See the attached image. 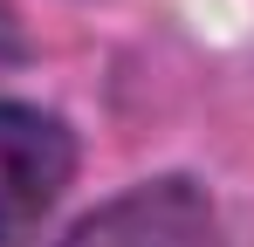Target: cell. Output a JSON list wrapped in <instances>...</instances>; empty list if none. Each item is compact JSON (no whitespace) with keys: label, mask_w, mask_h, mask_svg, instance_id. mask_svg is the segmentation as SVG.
Segmentation results:
<instances>
[{"label":"cell","mask_w":254,"mask_h":247,"mask_svg":"<svg viewBox=\"0 0 254 247\" xmlns=\"http://www.w3.org/2000/svg\"><path fill=\"white\" fill-rule=\"evenodd\" d=\"M76 172V137L35 103H0V247L28 241Z\"/></svg>","instance_id":"cell-1"},{"label":"cell","mask_w":254,"mask_h":247,"mask_svg":"<svg viewBox=\"0 0 254 247\" xmlns=\"http://www.w3.org/2000/svg\"><path fill=\"white\" fill-rule=\"evenodd\" d=\"M62 247H227L220 213L192 179H151L130 185L124 199L96 206Z\"/></svg>","instance_id":"cell-2"},{"label":"cell","mask_w":254,"mask_h":247,"mask_svg":"<svg viewBox=\"0 0 254 247\" xmlns=\"http://www.w3.org/2000/svg\"><path fill=\"white\" fill-rule=\"evenodd\" d=\"M7 62H14V7L0 0V69H7Z\"/></svg>","instance_id":"cell-3"}]
</instances>
